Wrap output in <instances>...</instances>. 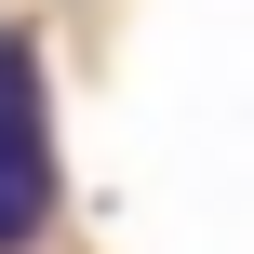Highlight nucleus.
<instances>
[{"label":"nucleus","instance_id":"f257e3e1","mask_svg":"<svg viewBox=\"0 0 254 254\" xmlns=\"http://www.w3.org/2000/svg\"><path fill=\"white\" fill-rule=\"evenodd\" d=\"M54 228V121H40V40L0 27V254Z\"/></svg>","mask_w":254,"mask_h":254}]
</instances>
